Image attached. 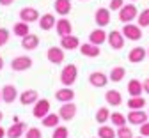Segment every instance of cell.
<instances>
[{"label": "cell", "instance_id": "83f0119b", "mask_svg": "<svg viewBox=\"0 0 149 138\" xmlns=\"http://www.w3.org/2000/svg\"><path fill=\"white\" fill-rule=\"evenodd\" d=\"M30 23H25V21H18V23H14L13 25V34L14 35H18V37H25L27 34H30V27H29Z\"/></svg>", "mask_w": 149, "mask_h": 138}, {"label": "cell", "instance_id": "484cf974", "mask_svg": "<svg viewBox=\"0 0 149 138\" xmlns=\"http://www.w3.org/2000/svg\"><path fill=\"white\" fill-rule=\"evenodd\" d=\"M53 7L59 16H68L71 12V0H55Z\"/></svg>", "mask_w": 149, "mask_h": 138}, {"label": "cell", "instance_id": "8fae6325", "mask_svg": "<svg viewBox=\"0 0 149 138\" xmlns=\"http://www.w3.org/2000/svg\"><path fill=\"white\" fill-rule=\"evenodd\" d=\"M27 131V124L25 122H20V121H16L13 126H9L6 129V136L7 138H22Z\"/></svg>", "mask_w": 149, "mask_h": 138}, {"label": "cell", "instance_id": "c3c4849f", "mask_svg": "<svg viewBox=\"0 0 149 138\" xmlns=\"http://www.w3.org/2000/svg\"><path fill=\"white\" fill-rule=\"evenodd\" d=\"M147 57H149V48H147Z\"/></svg>", "mask_w": 149, "mask_h": 138}, {"label": "cell", "instance_id": "60d3db41", "mask_svg": "<svg viewBox=\"0 0 149 138\" xmlns=\"http://www.w3.org/2000/svg\"><path fill=\"white\" fill-rule=\"evenodd\" d=\"M142 87H144V92L149 94V78H146V80L142 82Z\"/></svg>", "mask_w": 149, "mask_h": 138}, {"label": "cell", "instance_id": "d6986e66", "mask_svg": "<svg viewBox=\"0 0 149 138\" xmlns=\"http://www.w3.org/2000/svg\"><path fill=\"white\" fill-rule=\"evenodd\" d=\"M107 32L101 28V27H98V28H94L91 34H89V43H92V44H96V46H101L105 41H107Z\"/></svg>", "mask_w": 149, "mask_h": 138}, {"label": "cell", "instance_id": "74e56055", "mask_svg": "<svg viewBox=\"0 0 149 138\" xmlns=\"http://www.w3.org/2000/svg\"><path fill=\"white\" fill-rule=\"evenodd\" d=\"M9 30L7 28H2V27H0V48H2V46H6L7 43H9Z\"/></svg>", "mask_w": 149, "mask_h": 138}, {"label": "cell", "instance_id": "f546056e", "mask_svg": "<svg viewBox=\"0 0 149 138\" xmlns=\"http://www.w3.org/2000/svg\"><path fill=\"white\" fill-rule=\"evenodd\" d=\"M41 122H43L45 128H57L59 122H61V117H59V113H52L50 112L46 117H43V119H41Z\"/></svg>", "mask_w": 149, "mask_h": 138}, {"label": "cell", "instance_id": "ffe728a7", "mask_svg": "<svg viewBox=\"0 0 149 138\" xmlns=\"http://www.w3.org/2000/svg\"><path fill=\"white\" fill-rule=\"evenodd\" d=\"M80 53L84 57L94 58V57H100L101 55V50H100V46L92 44V43H84V44H80Z\"/></svg>", "mask_w": 149, "mask_h": 138}, {"label": "cell", "instance_id": "8d00e7d4", "mask_svg": "<svg viewBox=\"0 0 149 138\" xmlns=\"http://www.w3.org/2000/svg\"><path fill=\"white\" fill-rule=\"evenodd\" d=\"M25 138H43V133H41L39 128H27Z\"/></svg>", "mask_w": 149, "mask_h": 138}, {"label": "cell", "instance_id": "4fadbf2b", "mask_svg": "<svg viewBox=\"0 0 149 138\" xmlns=\"http://www.w3.org/2000/svg\"><path fill=\"white\" fill-rule=\"evenodd\" d=\"M55 30H57L59 37H64V35L73 34V25H71L69 19H66V16H62L61 19H57V23H55Z\"/></svg>", "mask_w": 149, "mask_h": 138}, {"label": "cell", "instance_id": "816d5d0a", "mask_svg": "<svg viewBox=\"0 0 149 138\" xmlns=\"http://www.w3.org/2000/svg\"><path fill=\"white\" fill-rule=\"evenodd\" d=\"M82 2H85V0H82Z\"/></svg>", "mask_w": 149, "mask_h": 138}, {"label": "cell", "instance_id": "7c38bea8", "mask_svg": "<svg viewBox=\"0 0 149 138\" xmlns=\"http://www.w3.org/2000/svg\"><path fill=\"white\" fill-rule=\"evenodd\" d=\"M39 11L36 7H23L20 11V19L25 23H34V21H39Z\"/></svg>", "mask_w": 149, "mask_h": 138}, {"label": "cell", "instance_id": "4dcf8cb0", "mask_svg": "<svg viewBox=\"0 0 149 138\" xmlns=\"http://www.w3.org/2000/svg\"><path fill=\"white\" fill-rule=\"evenodd\" d=\"M110 122H112V126L121 128V126H124L128 121H126V115H124V113H121V112H112V113H110Z\"/></svg>", "mask_w": 149, "mask_h": 138}, {"label": "cell", "instance_id": "9c48e42d", "mask_svg": "<svg viewBox=\"0 0 149 138\" xmlns=\"http://www.w3.org/2000/svg\"><path fill=\"white\" fill-rule=\"evenodd\" d=\"M108 82H110V80H108V76H107L103 71H94V73H91V74H89V83H91L92 87H96V89H103V87H107Z\"/></svg>", "mask_w": 149, "mask_h": 138}, {"label": "cell", "instance_id": "ba28073f", "mask_svg": "<svg viewBox=\"0 0 149 138\" xmlns=\"http://www.w3.org/2000/svg\"><path fill=\"white\" fill-rule=\"evenodd\" d=\"M50 113V101L48 99H37L34 103V108H32V115L36 119H43Z\"/></svg>", "mask_w": 149, "mask_h": 138}, {"label": "cell", "instance_id": "f6af8a7d", "mask_svg": "<svg viewBox=\"0 0 149 138\" xmlns=\"http://www.w3.org/2000/svg\"><path fill=\"white\" fill-rule=\"evenodd\" d=\"M2 119H4V113H2V112H0V122H2Z\"/></svg>", "mask_w": 149, "mask_h": 138}, {"label": "cell", "instance_id": "30bf717a", "mask_svg": "<svg viewBox=\"0 0 149 138\" xmlns=\"http://www.w3.org/2000/svg\"><path fill=\"white\" fill-rule=\"evenodd\" d=\"M46 58H48V62L59 66V64L64 62V50H62L61 46H52V48H48V51H46Z\"/></svg>", "mask_w": 149, "mask_h": 138}, {"label": "cell", "instance_id": "ab89813d", "mask_svg": "<svg viewBox=\"0 0 149 138\" xmlns=\"http://www.w3.org/2000/svg\"><path fill=\"white\" fill-rule=\"evenodd\" d=\"M139 128H140V135H142L144 138H149V121H146V122L140 124Z\"/></svg>", "mask_w": 149, "mask_h": 138}, {"label": "cell", "instance_id": "e575fe53", "mask_svg": "<svg viewBox=\"0 0 149 138\" xmlns=\"http://www.w3.org/2000/svg\"><path fill=\"white\" fill-rule=\"evenodd\" d=\"M52 138H69V129H68L66 126H57V128H53Z\"/></svg>", "mask_w": 149, "mask_h": 138}, {"label": "cell", "instance_id": "1f68e13d", "mask_svg": "<svg viewBox=\"0 0 149 138\" xmlns=\"http://www.w3.org/2000/svg\"><path fill=\"white\" fill-rule=\"evenodd\" d=\"M98 138H116V129L112 126L101 124L100 129H98Z\"/></svg>", "mask_w": 149, "mask_h": 138}, {"label": "cell", "instance_id": "52a82bcc", "mask_svg": "<svg viewBox=\"0 0 149 138\" xmlns=\"http://www.w3.org/2000/svg\"><path fill=\"white\" fill-rule=\"evenodd\" d=\"M107 41H108V44H110L112 50H123L126 39H124L123 32H119V30H112V32L107 35Z\"/></svg>", "mask_w": 149, "mask_h": 138}, {"label": "cell", "instance_id": "d4e9b609", "mask_svg": "<svg viewBox=\"0 0 149 138\" xmlns=\"http://www.w3.org/2000/svg\"><path fill=\"white\" fill-rule=\"evenodd\" d=\"M130 97H135V96H142L144 92V87H142V82L137 80V78H133V80H130L128 82V87H126Z\"/></svg>", "mask_w": 149, "mask_h": 138}, {"label": "cell", "instance_id": "2e32d148", "mask_svg": "<svg viewBox=\"0 0 149 138\" xmlns=\"http://www.w3.org/2000/svg\"><path fill=\"white\" fill-rule=\"evenodd\" d=\"M18 99H20V103L23 106H29V105H34L37 99H39V94H37V90L34 89H27L22 92V96H18Z\"/></svg>", "mask_w": 149, "mask_h": 138}, {"label": "cell", "instance_id": "44dd1931", "mask_svg": "<svg viewBox=\"0 0 149 138\" xmlns=\"http://www.w3.org/2000/svg\"><path fill=\"white\" fill-rule=\"evenodd\" d=\"M55 99L59 103H69L74 99V90H71V87H62L55 92Z\"/></svg>", "mask_w": 149, "mask_h": 138}, {"label": "cell", "instance_id": "7bdbcfd3", "mask_svg": "<svg viewBox=\"0 0 149 138\" xmlns=\"http://www.w3.org/2000/svg\"><path fill=\"white\" fill-rule=\"evenodd\" d=\"M4 136H6V129L0 126V138H4Z\"/></svg>", "mask_w": 149, "mask_h": 138}, {"label": "cell", "instance_id": "bcb514c9", "mask_svg": "<svg viewBox=\"0 0 149 138\" xmlns=\"http://www.w3.org/2000/svg\"><path fill=\"white\" fill-rule=\"evenodd\" d=\"M0 103H2V90H0Z\"/></svg>", "mask_w": 149, "mask_h": 138}, {"label": "cell", "instance_id": "4316f807", "mask_svg": "<svg viewBox=\"0 0 149 138\" xmlns=\"http://www.w3.org/2000/svg\"><path fill=\"white\" fill-rule=\"evenodd\" d=\"M126 76V69L123 66H117V67H112L110 73H108V80L114 82V83H119L123 82V78Z\"/></svg>", "mask_w": 149, "mask_h": 138}, {"label": "cell", "instance_id": "681fc988", "mask_svg": "<svg viewBox=\"0 0 149 138\" xmlns=\"http://www.w3.org/2000/svg\"><path fill=\"white\" fill-rule=\"evenodd\" d=\"M132 2H137V0H132Z\"/></svg>", "mask_w": 149, "mask_h": 138}, {"label": "cell", "instance_id": "e0dca14e", "mask_svg": "<svg viewBox=\"0 0 149 138\" xmlns=\"http://www.w3.org/2000/svg\"><path fill=\"white\" fill-rule=\"evenodd\" d=\"M2 101L4 103H7V105H11V103H14L16 99H18V90H16V87L14 85H4L2 89Z\"/></svg>", "mask_w": 149, "mask_h": 138}, {"label": "cell", "instance_id": "d590c367", "mask_svg": "<svg viewBox=\"0 0 149 138\" xmlns=\"http://www.w3.org/2000/svg\"><path fill=\"white\" fill-rule=\"evenodd\" d=\"M133 136H135L133 131L130 129L126 124L121 126V128H117V131H116V138H133Z\"/></svg>", "mask_w": 149, "mask_h": 138}, {"label": "cell", "instance_id": "d6a6232c", "mask_svg": "<svg viewBox=\"0 0 149 138\" xmlns=\"http://www.w3.org/2000/svg\"><path fill=\"white\" fill-rule=\"evenodd\" d=\"M107 121H110V110L107 106H101L96 112V122L101 126V124H107Z\"/></svg>", "mask_w": 149, "mask_h": 138}, {"label": "cell", "instance_id": "8992f818", "mask_svg": "<svg viewBox=\"0 0 149 138\" xmlns=\"http://www.w3.org/2000/svg\"><path fill=\"white\" fill-rule=\"evenodd\" d=\"M126 121H128V124H132V126H140L146 121H149V115L144 110H130L128 115H126Z\"/></svg>", "mask_w": 149, "mask_h": 138}, {"label": "cell", "instance_id": "f35d334b", "mask_svg": "<svg viewBox=\"0 0 149 138\" xmlns=\"http://www.w3.org/2000/svg\"><path fill=\"white\" fill-rule=\"evenodd\" d=\"M123 6H124V0H110L108 9H110V11H119Z\"/></svg>", "mask_w": 149, "mask_h": 138}, {"label": "cell", "instance_id": "3957f363", "mask_svg": "<svg viewBox=\"0 0 149 138\" xmlns=\"http://www.w3.org/2000/svg\"><path fill=\"white\" fill-rule=\"evenodd\" d=\"M32 58L29 55H20V57H14L11 60V69L16 71V73H22V71H27L32 67Z\"/></svg>", "mask_w": 149, "mask_h": 138}, {"label": "cell", "instance_id": "277c9868", "mask_svg": "<svg viewBox=\"0 0 149 138\" xmlns=\"http://www.w3.org/2000/svg\"><path fill=\"white\" fill-rule=\"evenodd\" d=\"M121 32H123L124 39H130V41H140L142 39V28L137 23H124Z\"/></svg>", "mask_w": 149, "mask_h": 138}, {"label": "cell", "instance_id": "b9f144b4", "mask_svg": "<svg viewBox=\"0 0 149 138\" xmlns=\"http://www.w3.org/2000/svg\"><path fill=\"white\" fill-rule=\"evenodd\" d=\"M13 2H14V0H0V6H13Z\"/></svg>", "mask_w": 149, "mask_h": 138}, {"label": "cell", "instance_id": "7dc6e473", "mask_svg": "<svg viewBox=\"0 0 149 138\" xmlns=\"http://www.w3.org/2000/svg\"><path fill=\"white\" fill-rule=\"evenodd\" d=\"M133 138H144V136H142V135H139V136H133Z\"/></svg>", "mask_w": 149, "mask_h": 138}, {"label": "cell", "instance_id": "6da1fadb", "mask_svg": "<svg viewBox=\"0 0 149 138\" xmlns=\"http://www.w3.org/2000/svg\"><path fill=\"white\" fill-rule=\"evenodd\" d=\"M77 76H78V69L74 64H68L64 66V69L61 71V82L64 87H71L74 82H77Z\"/></svg>", "mask_w": 149, "mask_h": 138}, {"label": "cell", "instance_id": "5b68a950", "mask_svg": "<svg viewBox=\"0 0 149 138\" xmlns=\"http://www.w3.org/2000/svg\"><path fill=\"white\" fill-rule=\"evenodd\" d=\"M77 112H78V108H77V105H74L73 101H69V103H62L61 105V108H59V117H61V121H73L74 117H77Z\"/></svg>", "mask_w": 149, "mask_h": 138}, {"label": "cell", "instance_id": "603a6c76", "mask_svg": "<svg viewBox=\"0 0 149 138\" xmlns=\"http://www.w3.org/2000/svg\"><path fill=\"white\" fill-rule=\"evenodd\" d=\"M22 46H23V50H27V51L36 50L37 46H39V37H37L36 34H27L25 37H22Z\"/></svg>", "mask_w": 149, "mask_h": 138}, {"label": "cell", "instance_id": "5bb4252c", "mask_svg": "<svg viewBox=\"0 0 149 138\" xmlns=\"http://www.w3.org/2000/svg\"><path fill=\"white\" fill-rule=\"evenodd\" d=\"M146 57H147V50L146 48H140V46H135V48L130 50L128 60L132 62V64H140V62H144Z\"/></svg>", "mask_w": 149, "mask_h": 138}, {"label": "cell", "instance_id": "7a4b0ae2", "mask_svg": "<svg viewBox=\"0 0 149 138\" xmlns=\"http://www.w3.org/2000/svg\"><path fill=\"white\" fill-rule=\"evenodd\" d=\"M137 16H139V11L135 4H126L119 9V21L123 23H132L133 19H137Z\"/></svg>", "mask_w": 149, "mask_h": 138}, {"label": "cell", "instance_id": "f907efd6", "mask_svg": "<svg viewBox=\"0 0 149 138\" xmlns=\"http://www.w3.org/2000/svg\"><path fill=\"white\" fill-rule=\"evenodd\" d=\"M147 115H149V110H147Z\"/></svg>", "mask_w": 149, "mask_h": 138}, {"label": "cell", "instance_id": "cb8c5ba5", "mask_svg": "<svg viewBox=\"0 0 149 138\" xmlns=\"http://www.w3.org/2000/svg\"><path fill=\"white\" fill-rule=\"evenodd\" d=\"M105 101L110 106H121L123 105V96L119 90H107L105 92Z\"/></svg>", "mask_w": 149, "mask_h": 138}, {"label": "cell", "instance_id": "f1b7e54d", "mask_svg": "<svg viewBox=\"0 0 149 138\" xmlns=\"http://www.w3.org/2000/svg\"><path fill=\"white\" fill-rule=\"evenodd\" d=\"M147 103H146V99L142 96H135V97H130V99L126 101V106L130 108V110H144V106H146Z\"/></svg>", "mask_w": 149, "mask_h": 138}, {"label": "cell", "instance_id": "836d02e7", "mask_svg": "<svg viewBox=\"0 0 149 138\" xmlns=\"http://www.w3.org/2000/svg\"><path fill=\"white\" fill-rule=\"evenodd\" d=\"M137 25L140 28H149V7L140 11V14L137 16Z\"/></svg>", "mask_w": 149, "mask_h": 138}, {"label": "cell", "instance_id": "ac0fdd59", "mask_svg": "<svg viewBox=\"0 0 149 138\" xmlns=\"http://www.w3.org/2000/svg\"><path fill=\"white\" fill-rule=\"evenodd\" d=\"M94 21H96V25L98 27H107L108 23H110V9H107V7H100L96 12H94Z\"/></svg>", "mask_w": 149, "mask_h": 138}, {"label": "cell", "instance_id": "ee69618b", "mask_svg": "<svg viewBox=\"0 0 149 138\" xmlns=\"http://www.w3.org/2000/svg\"><path fill=\"white\" fill-rule=\"evenodd\" d=\"M2 69H4V58L0 57V71H2Z\"/></svg>", "mask_w": 149, "mask_h": 138}, {"label": "cell", "instance_id": "9a60e30c", "mask_svg": "<svg viewBox=\"0 0 149 138\" xmlns=\"http://www.w3.org/2000/svg\"><path fill=\"white\" fill-rule=\"evenodd\" d=\"M61 48L62 50H69V51L77 50V48H80V39L77 35H73V34L64 35V37H61Z\"/></svg>", "mask_w": 149, "mask_h": 138}, {"label": "cell", "instance_id": "7402d4cb", "mask_svg": "<svg viewBox=\"0 0 149 138\" xmlns=\"http://www.w3.org/2000/svg\"><path fill=\"white\" fill-rule=\"evenodd\" d=\"M39 28L41 30H52L55 27V23H57V19H55V16L52 12H46V14H41L39 16Z\"/></svg>", "mask_w": 149, "mask_h": 138}]
</instances>
